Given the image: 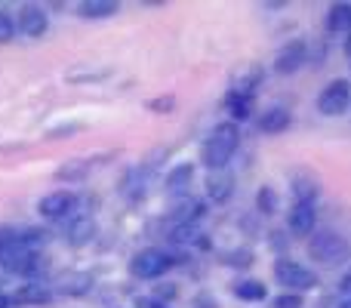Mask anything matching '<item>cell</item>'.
<instances>
[{
	"label": "cell",
	"mask_w": 351,
	"mask_h": 308,
	"mask_svg": "<svg viewBox=\"0 0 351 308\" xmlns=\"http://www.w3.org/2000/svg\"><path fill=\"white\" fill-rule=\"evenodd\" d=\"M19 31H22L25 37H43V31H47V12L31 3L22 6V10H19Z\"/></svg>",
	"instance_id": "obj_10"
},
{
	"label": "cell",
	"mask_w": 351,
	"mask_h": 308,
	"mask_svg": "<svg viewBox=\"0 0 351 308\" xmlns=\"http://www.w3.org/2000/svg\"><path fill=\"white\" fill-rule=\"evenodd\" d=\"M308 256L315 262H321V265H342L351 256V244L336 231L324 228L315 231V237L308 241Z\"/></svg>",
	"instance_id": "obj_2"
},
{
	"label": "cell",
	"mask_w": 351,
	"mask_h": 308,
	"mask_svg": "<svg viewBox=\"0 0 351 308\" xmlns=\"http://www.w3.org/2000/svg\"><path fill=\"white\" fill-rule=\"evenodd\" d=\"M99 78H108V71H105V68H99V71H93V68H74V71H68V80H71V84H80V80H99Z\"/></svg>",
	"instance_id": "obj_26"
},
{
	"label": "cell",
	"mask_w": 351,
	"mask_h": 308,
	"mask_svg": "<svg viewBox=\"0 0 351 308\" xmlns=\"http://www.w3.org/2000/svg\"><path fill=\"white\" fill-rule=\"evenodd\" d=\"M200 216H204V200H194V198H182L170 210V222L176 228L179 225H197Z\"/></svg>",
	"instance_id": "obj_12"
},
{
	"label": "cell",
	"mask_w": 351,
	"mask_h": 308,
	"mask_svg": "<svg viewBox=\"0 0 351 308\" xmlns=\"http://www.w3.org/2000/svg\"><path fill=\"white\" fill-rule=\"evenodd\" d=\"M77 130H80V123H65V127L49 130V136H65V133H77Z\"/></svg>",
	"instance_id": "obj_30"
},
{
	"label": "cell",
	"mask_w": 351,
	"mask_h": 308,
	"mask_svg": "<svg viewBox=\"0 0 351 308\" xmlns=\"http://www.w3.org/2000/svg\"><path fill=\"white\" fill-rule=\"evenodd\" d=\"M305 299L302 293H280L278 299H271V308H302Z\"/></svg>",
	"instance_id": "obj_27"
},
{
	"label": "cell",
	"mask_w": 351,
	"mask_h": 308,
	"mask_svg": "<svg viewBox=\"0 0 351 308\" xmlns=\"http://www.w3.org/2000/svg\"><path fill=\"white\" fill-rule=\"evenodd\" d=\"M317 179H311V176H299L296 182H293V194H296V204H315L317 200Z\"/></svg>",
	"instance_id": "obj_22"
},
{
	"label": "cell",
	"mask_w": 351,
	"mask_h": 308,
	"mask_svg": "<svg viewBox=\"0 0 351 308\" xmlns=\"http://www.w3.org/2000/svg\"><path fill=\"white\" fill-rule=\"evenodd\" d=\"M148 108H173V99H154V102H148Z\"/></svg>",
	"instance_id": "obj_32"
},
{
	"label": "cell",
	"mask_w": 351,
	"mask_h": 308,
	"mask_svg": "<svg viewBox=\"0 0 351 308\" xmlns=\"http://www.w3.org/2000/svg\"><path fill=\"white\" fill-rule=\"evenodd\" d=\"M74 206H77V194L59 188V191L43 194L40 204H37V213H40L43 219H49V222H59V219H65Z\"/></svg>",
	"instance_id": "obj_6"
},
{
	"label": "cell",
	"mask_w": 351,
	"mask_h": 308,
	"mask_svg": "<svg viewBox=\"0 0 351 308\" xmlns=\"http://www.w3.org/2000/svg\"><path fill=\"white\" fill-rule=\"evenodd\" d=\"M86 173H90V163L80 157V161H68L65 167L56 173V179H62V182H77V179H84Z\"/></svg>",
	"instance_id": "obj_23"
},
{
	"label": "cell",
	"mask_w": 351,
	"mask_h": 308,
	"mask_svg": "<svg viewBox=\"0 0 351 308\" xmlns=\"http://www.w3.org/2000/svg\"><path fill=\"white\" fill-rule=\"evenodd\" d=\"M231 293H234L241 303H262V299L268 296V290H265L262 281H237V284L231 287Z\"/></svg>",
	"instance_id": "obj_18"
},
{
	"label": "cell",
	"mask_w": 351,
	"mask_h": 308,
	"mask_svg": "<svg viewBox=\"0 0 351 308\" xmlns=\"http://www.w3.org/2000/svg\"><path fill=\"white\" fill-rule=\"evenodd\" d=\"M330 34H351V3H333L327 12Z\"/></svg>",
	"instance_id": "obj_16"
},
{
	"label": "cell",
	"mask_w": 351,
	"mask_h": 308,
	"mask_svg": "<svg viewBox=\"0 0 351 308\" xmlns=\"http://www.w3.org/2000/svg\"><path fill=\"white\" fill-rule=\"evenodd\" d=\"M231 191H234V176H231L228 169H213V173L206 176V198L210 200L222 204V200L231 198Z\"/></svg>",
	"instance_id": "obj_11"
},
{
	"label": "cell",
	"mask_w": 351,
	"mask_h": 308,
	"mask_svg": "<svg viewBox=\"0 0 351 308\" xmlns=\"http://www.w3.org/2000/svg\"><path fill=\"white\" fill-rule=\"evenodd\" d=\"M90 287H93L90 274H80V272H65L56 281V290L62 296H84V293H90Z\"/></svg>",
	"instance_id": "obj_13"
},
{
	"label": "cell",
	"mask_w": 351,
	"mask_h": 308,
	"mask_svg": "<svg viewBox=\"0 0 351 308\" xmlns=\"http://www.w3.org/2000/svg\"><path fill=\"white\" fill-rule=\"evenodd\" d=\"M259 80H262V68H247V71L241 74V78H234V84H231V90L228 93H241V96H253L256 93V86H259Z\"/></svg>",
	"instance_id": "obj_21"
},
{
	"label": "cell",
	"mask_w": 351,
	"mask_h": 308,
	"mask_svg": "<svg viewBox=\"0 0 351 308\" xmlns=\"http://www.w3.org/2000/svg\"><path fill=\"white\" fill-rule=\"evenodd\" d=\"M49 299H53V290L43 281H31L10 293V305H47Z\"/></svg>",
	"instance_id": "obj_8"
},
{
	"label": "cell",
	"mask_w": 351,
	"mask_h": 308,
	"mask_svg": "<svg viewBox=\"0 0 351 308\" xmlns=\"http://www.w3.org/2000/svg\"><path fill=\"white\" fill-rule=\"evenodd\" d=\"M287 225H290L293 235H311L317 225V206L315 204H293Z\"/></svg>",
	"instance_id": "obj_9"
},
{
	"label": "cell",
	"mask_w": 351,
	"mask_h": 308,
	"mask_svg": "<svg viewBox=\"0 0 351 308\" xmlns=\"http://www.w3.org/2000/svg\"><path fill=\"white\" fill-rule=\"evenodd\" d=\"M339 308H351V299H339Z\"/></svg>",
	"instance_id": "obj_34"
},
{
	"label": "cell",
	"mask_w": 351,
	"mask_h": 308,
	"mask_svg": "<svg viewBox=\"0 0 351 308\" xmlns=\"http://www.w3.org/2000/svg\"><path fill=\"white\" fill-rule=\"evenodd\" d=\"M256 206H259L262 213H278V191L274 188H259V194H256Z\"/></svg>",
	"instance_id": "obj_24"
},
{
	"label": "cell",
	"mask_w": 351,
	"mask_h": 308,
	"mask_svg": "<svg viewBox=\"0 0 351 308\" xmlns=\"http://www.w3.org/2000/svg\"><path fill=\"white\" fill-rule=\"evenodd\" d=\"M274 278H278V284L287 287V293H305V290H315L317 287V274L296 259L274 262Z\"/></svg>",
	"instance_id": "obj_3"
},
{
	"label": "cell",
	"mask_w": 351,
	"mask_h": 308,
	"mask_svg": "<svg viewBox=\"0 0 351 308\" xmlns=\"http://www.w3.org/2000/svg\"><path fill=\"white\" fill-rule=\"evenodd\" d=\"M96 231L99 228L90 216H80V219H74L71 228H68V244H71V247H86V244L96 237Z\"/></svg>",
	"instance_id": "obj_17"
},
{
	"label": "cell",
	"mask_w": 351,
	"mask_h": 308,
	"mask_svg": "<svg viewBox=\"0 0 351 308\" xmlns=\"http://www.w3.org/2000/svg\"><path fill=\"white\" fill-rule=\"evenodd\" d=\"M191 179H194V167L191 163H179V167H173L170 173H167V194H173V198H185V191H188V185H191Z\"/></svg>",
	"instance_id": "obj_14"
},
{
	"label": "cell",
	"mask_w": 351,
	"mask_h": 308,
	"mask_svg": "<svg viewBox=\"0 0 351 308\" xmlns=\"http://www.w3.org/2000/svg\"><path fill=\"white\" fill-rule=\"evenodd\" d=\"M346 49H348V56H351V34H348V40H346Z\"/></svg>",
	"instance_id": "obj_35"
},
{
	"label": "cell",
	"mask_w": 351,
	"mask_h": 308,
	"mask_svg": "<svg viewBox=\"0 0 351 308\" xmlns=\"http://www.w3.org/2000/svg\"><path fill=\"white\" fill-rule=\"evenodd\" d=\"M12 34H16V22L6 10H0V40H10Z\"/></svg>",
	"instance_id": "obj_28"
},
{
	"label": "cell",
	"mask_w": 351,
	"mask_h": 308,
	"mask_svg": "<svg viewBox=\"0 0 351 308\" xmlns=\"http://www.w3.org/2000/svg\"><path fill=\"white\" fill-rule=\"evenodd\" d=\"M0 308H10V296L6 293H0Z\"/></svg>",
	"instance_id": "obj_33"
},
{
	"label": "cell",
	"mask_w": 351,
	"mask_h": 308,
	"mask_svg": "<svg viewBox=\"0 0 351 308\" xmlns=\"http://www.w3.org/2000/svg\"><path fill=\"white\" fill-rule=\"evenodd\" d=\"M170 268H173V256L158 247L142 250V253H136L133 262H130V274L139 281H158L160 274H167Z\"/></svg>",
	"instance_id": "obj_4"
},
{
	"label": "cell",
	"mask_w": 351,
	"mask_h": 308,
	"mask_svg": "<svg viewBox=\"0 0 351 308\" xmlns=\"http://www.w3.org/2000/svg\"><path fill=\"white\" fill-rule=\"evenodd\" d=\"M237 145H241V130H237L234 121H225L219 123V127H213V133L206 136L204 148H200V161L213 169H225L228 167V161L234 157Z\"/></svg>",
	"instance_id": "obj_1"
},
{
	"label": "cell",
	"mask_w": 351,
	"mask_h": 308,
	"mask_svg": "<svg viewBox=\"0 0 351 308\" xmlns=\"http://www.w3.org/2000/svg\"><path fill=\"white\" fill-rule=\"evenodd\" d=\"M173 241L176 244H204V237H200L197 225H179V228L173 231Z\"/></svg>",
	"instance_id": "obj_25"
},
{
	"label": "cell",
	"mask_w": 351,
	"mask_h": 308,
	"mask_svg": "<svg viewBox=\"0 0 351 308\" xmlns=\"http://www.w3.org/2000/svg\"><path fill=\"white\" fill-rule=\"evenodd\" d=\"M287 127H290V111H287V108H280V105H274V108H268L265 115L259 117V130H262V133H268V136H278V133H284Z\"/></svg>",
	"instance_id": "obj_15"
},
{
	"label": "cell",
	"mask_w": 351,
	"mask_h": 308,
	"mask_svg": "<svg viewBox=\"0 0 351 308\" xmlns=\"http://www.w3.org/2000/svg\"><path fill=\"white\" fill-rule=\"evenodd\" d=\"M77 10L84 19H108L117 12V3L114 0H84Z\"/></svg>",
	"instance_id": "obj_20"
},
{
	"label": "cell",
	"mask_w": 351,
	"mask_h": 308,
	"mask_svg": "<svg viewBox=\"0 0 351 308\" xmlns=\"http://www.w3.org/2000/svg\"><path fill=\"white\" fill-rule=\"evenodd\" d=\"M308 62V47L305 40H290L287 47H280V53L274 56V71L278 74H293Z\"/></svg>",
	"instance_id": "obj_7"
},
{
	"label": "cell",
	"mask_w": 351,
	"mask_h": 308,
	"mask_svg": "<svg viewBox=\"0 0 351 308\" xmlns=\"http://www.w3.org/2000/svg\"><path fill=\"white\" fill-rule=\"evenodd\" d=\"M348 105H351V84L348 80H330V84L321 90V96H317V111L327 117L342 115Z\"/></svg>",
	"instance_id": "obj_5"
},
{
	"label": "cell",
	"mask_w": 351,
	"mask_h": 308,
	"mask_svg": "<svg viewBox=\"0 0 351 308\" xmlns=\"http://www.w3.org/2000/svg\"><path fill=\"white\" fill-rule=\"evenodd\" d=\"M225 108L234 121H247L253 115V96H241V93H228L225 96Z\"/></svg>",
	"instance_id": "obj_19"
},
{
	"label": "cell",
	"mask_w": 351,
	"mask_h": 308,
	"mask_svg": "<svg viewBox=\"0 0 351 308\" xmlns=\"http://www.w3.org/2000/svg\"><path fill=\"white\" fill-rule=\"evenodd\" d=\"M136 308H167V303H160L158 296H148V299H139V305Z\"/></svg>",
	"instance_id": "obj_31"
},
{
	"label": "cell",
	"mask_w": 351,
	"mask_h": 308,
	"mask_svg": "<svg viewBox=\"0 0 351 308\" xmlns=\"http://www.w3.org/2000/svg\"><path fill=\"white\" fill-rule=\"evenodd\" d=\"M339 293H342V299H351V268L346 272V278L339 281Z\"/></svg>",
	"instance_id": "obj_29"
}]
</instances>
